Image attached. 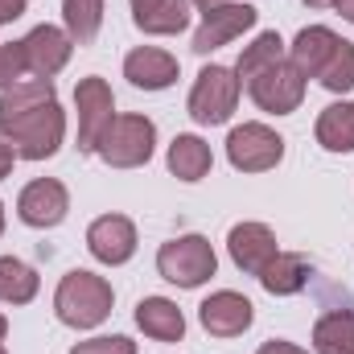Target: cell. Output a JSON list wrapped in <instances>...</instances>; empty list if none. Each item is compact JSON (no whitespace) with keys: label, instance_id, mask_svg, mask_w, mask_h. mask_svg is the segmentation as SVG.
<instances>
[{"label":"cell","instance_id":"cell-1","mask_svg":"<svg viewBox=\"0 0 354 354\" xmlns=\"http://www.w3.org/2000/svg\"><path fill=\"white\" fill-rule=\"evenodd\" d=\"M62 107L54 99L50 79H33V83H12L0 95V132L12 140L17 157L41 161L54 157L62 145Z\"/></svg>","mask_w":354,"mask_h":354},{"label":"cell","instance_id":"cell-2","mask_svg":"<svg viewBox=\"0 0 354 354\" xmlns=\"http://www.w3.org/2000/svg\"><path fill=\"white\" fill-rule=\"evenodd\" d=\"M54 309L66 326L75 330H91L99 326L107 313H111V284L95 272H66L62 284H58V297H54Z\"/></svg>","mask_w":354,"mask_h":354},{"label":"cell","instance_id":"cell-3","mask_svg":"<svg viewBox=\"0 0 354 354\" xmlns=\"http://www.w3.org/2000/svg\"><path fill=\"white\" fill-rule=\"evenodd\" d=\"M153 140H157V128L153 120L145 115H115L99 140V157L111 165V169H136L153 157Z\"/></svg>","mask_w":354,"mask_h":354},{"label":"cell","instance_id":"cell-4","mask_svg":"<svg viewBox=\"0 0 354 354\" xmlns=\"http://www.w3.org/2000/svg\"><path fill=\"white\" fill-rule=\"evenodd\" d=\"M214 248L202 239V235H181L174 243H165L157 252V268L169 284H181V288H198L202 280L214 276Z\"/></svg>","mask_w":354,"mask_h":354},{"label":"cell","instance_id":"cell-5","mask_svg":"<svg viewBox=\"0 0 354 354\" xmlns=\"http://www.w3.org/2000/svg\"><path fill=\"white\" fill-rule=\"evenodd\" d=\"M235 103H239V79L227 66H206L198 75L194 91H189V115L198 124H223V120H231Z\"/></svg>","mask_w":354,"mask_h":354},{"label":"cell","instance_id":"cell-6","mask_svg":"<svg viewBox=\"0 0 354 354\" xmlns=\"http://www.w3.org/2000/svg\"><path fill=\"white\" fill-rule=\"evenodd\" d=\"M248 91H252V99L264 107V111H276V115H288V111H297L301 107V99H305V75L292 66V62H272L264 71H256L252 79H248Z\"/></svg>","mask_w":354,"mask_h":354},{"label":"cell","instance_id":"cell-7","mask_svg":"<svg viewBox=\"0 0 354 354\" xmlns=\"http://www.w3.org/2000/svg\"><path fill=\"white\" fill-rule=\"evenodd\" d=\"M227 157H231V165L243 169V174H264V169H272V165H280L284 140H280L272 128H264V124H243V128L231 132Z\"/></svg>","mask_w":354,"mask_h":354},{"label":"cell","instance_id":"cell-8","mask_svg":"<svg viewBox=\"0 0 354 354\" xmlns=\"http://www.w3.org/2000/svg\"><path fill=\"white\" fill-rule=\"evenodd\" d=\"M75 103H79V149L95 153L99 140H103V132H107V124L115 120L111 115V107H115L111 87L103 79H83L75 87Z\"/></svg>","mask_w":354,"mask_h":354},{"label":"cell","instance_id":"cell-9","mask_svg":"<svg viewBox=\"0 0 354 354\" xmlns=\"http://www.w3.org/2000/svg\"><path fill=\"white\" fill-rule=\"evenodd\" d=\"M66 206H71L66 185L54 181V177L29 181V185L21 189V198H17V214H21L29 227H58V223L66 218Z\"/></svg>","mask_w":354,"mask_h":354},{"label":"cell","instance_id":"cell-10","mask_svg":"<svg viewBox=\"0 0 354 354\" xmlns=\"http://www.w3.org/2000/svg\"><path fill=\"white\" fill-rule=\"evenodd\" d=\"M87 248H91V256L103 260V264L132 260V252H136V227H132V218H124V214L95 218L87 231Z\"/></svg>","mask_w":354,"mask_h":354},{"label":"cell","instance_id":"cell-11","mask_svg":"<svg viewBox=\"0 0 354 354\" xmlns=\"http://www.w3.org/2000/svg\"><path fill=\"white\" fill-rule=\"evenodd\" d=\"M252 25H256V8H252V4H223V8H210L206 21H202V29L194 33V50H198V54H210V50L235 41V37H239L243 29H252Z\"/></svg>","mask_w":354,"mask_h":354},{"label":"cell","instance_id":"cell-12","mask_svg":"<svg viewBox=\"0 0 354 354\" xmlns=\"http://www.w3.org/2000/svg\"><path fill=\"white\" fill-rule=\"evenodd\" d=\"M198 317H202L206 334H214V338H235V334H243V330L252 326L256 313H252V301H248V297H239V292H214L210 301H202Z\"/></svg>","mask_w":354,"mask_h":354},{"label":"cell","instance_id":"cell-13","mask_svg":"<svg viewBox=\"0 0 354 354\" xmlns=\"http://www.w3.org/2000/svg\"><path fill=\"white\" fill-rule=\"evenodd\" d=\"M21 46H25L29 71H33L37 79H54V75L66 66V58H71V33H62V29H54V25H37Z\"/></svg>","mask_w":354,"mask_h":354},{"label":"cell","instance_id":"cell-14","mask_svg":"<svg viewBox=\"0 0 354 354\" xmlns=\"http://www.w3.org/2000/svg\"><path fill=\"white\" fill-rule=\"evenodd\" d=\"M227 243H231V260L243 268V272H252V276H260L280 256L276 252V235L268 231L264 223H239Z\"/></svg>","mask_w":354,"mask_h":354},{"label":"cell","instance_id":"cell-15","mask_svg":"<svg viewBox=\"0 0 354 354\" xmlns=\"http://www.w3.org/2000/svg\"><path fill=\"white\" fill-rule=\"evenodd\" d=\"M338 46H342L338 33H330L326 25H309V29L297 33V41H292V58H288V62H292L305 79H322V71H326V62L334 58Z\"/></svg>","mask_w":354,"mask_h":354},{"label":"cell","instance_id":"cell-16","mask_svg":"<svg viewBox=\"0 0 354 354\" xmlns=\"http://www.w3.org/2000/svg\"><path fill=\"white\" fill-rule=\"evenodd\" d=\"M124 75H128V83H132V87L161 91V87H169V83L177 79V58H174V54H165V50L145 46V50H132V54H128Z\"/></svg>","mask_w":354,"mask_h":354},{"label":"cell","instance_id":"cell-17","mask_svg":"<svg viewBox=\"0 0 354 354\" xmlns=\"http://www.w3.org/2000/svg\"><path fill=\"white\" fill-rule=\"evenodd\" d=\"M136 326H140L149 338H157V342H177V338L185 334L181 309H177L174 301H165V297H145V301L136 305Z\"/></svg>","mask_w":354,"mask_h":354},{"label":"cell","instance_id":"cell-18","mask_svg":"<svg viewBox=\"0 0 354 354\" xmlns=\"http://www.w3.org/2000/svg\"><path fill=\"white\" fill-rule=\"evenodd\" d=\"M317 145L330 153H351L354 149V103H334L317 120Z\"/></svg>","mask_w":354,"mask_h":354},{"label":"cell","instance_id":"cell-19","mask_svg":"<svg viewBox=\"0 0 354 354\" xmlns=\"http://www.w3.org/2000/svg\"><path fill=\"white\" fill-rule=\"evenodd\" d=\"M169 169L181 181H198L210 174V145H202L198 136H177L169 145Z\"/></svg>","mask_w":354,"mask_h":354},{"label":"cell","instance_id":"cell-20","mask_svg":"<svg viewBox=\"0 0 354 354\" xmlns=\"http://www.w3.org/2000/svg\"><path fill=\"white\" fill-rule=\"evenodd\" d=\"M317 354H354V313H326L313 326Z\"/></svg>","mask_w":354,"mask_h":354},{"label":"cell","instance_id":"cell-21","mask_svg":"<svg viewBox=\"0 0 354 354\" xmlns=\"http://www.w3.org/2000/svg\"><path fill=\"white\" fill-rule=\"evenodd\" d=\"M260 280H264L268 292L288 297V292L305 288V280H309V260H305V256H276V260L260 272Z\"/></svg>","mask_w":354,"mask_h":354},{"label":"cell","instance_id":"cell-22","mask_svg":"<svg viewBox=\"0 0 354 354\" xmlns=\"http://www.w3.org/2000/svg\"><path fill=\"white\" fill-rule=\"evenodd\" d=\"M33 292H37V272L12 256H0V301L25 305V301H33Z\"/></svg>","mask_w":354,"mask_h":354},{"label":"cell","instance_id":"cell-23","mask_svg":"<svg viewBox=\"0 0 354 354\" xmlns=\"http://www.w3.org/2000/svg\"><path fill=\"white\" fill-rule=\"evenodd\" d=\"M62 17H66V29H71V41L91 46L99 25H103V0H66L62 4Z\"/></svg>","mask_w":354,"mask_h":354},{"label":"cell","instance_id":"cell-24","mask_svg":"<svg viewBox=\"0 0 354 354\" xmlns=\"http://www.w3.org/2000/svg\"><path fill=\"white\" fill-rule=\"evenodd\" d=\"M280 37L276 33H260L248 50H243V58H239V79H252L256 71H264V66H272V62H280Z\"/></svg>","mask_w":354,"mask_h":354},{"label":"cell","instance_id":"cell-25","mask_svg":"<svg viewBox=\"0 0 354 354\" xmlns=\"http://www.w3.org/2000/svg\"><path fill=\"white\" fill-rule=\"evenodd\" d=\"M322 87H330V91H351L354 87V41H342V46L334 50V58H330L326 71H322Z\"/></svg>","mask_w":354,"mask_h":354},{"label":"cell","instance_id":"cell-26","mask_svg":"<svg viewBox=\"0 0 354 354\" xmlns=\"http://www.w3.org/2000/svg\"><path fill=\"white\" fill-rule=\"evenodd\" d=\"M185 21H189V0H165L153 17L140 21V29L145 33H181Z\"/></svg>","mask_w":354,"mask_h":354},{"label":"cell","instance_id":"cell-27","mask_svg":"<svg viewBox=\"0 0 354 354\" xmlns=\"http://www.w3.org/2000/svg\"><path fill=\"white\" fill-rule=\"evenodd\" d=\"M29 71V58H25V46L21 41H8L0 46V87H12L21 75Z\"/></svg>","mask_w":354,"mask_h":354},{"label":"cell","instance_id":"cell-28","mask_svg":"<svg viewBox=\"0 0 354 354\" xmlns=\"http://www.w3.org/2000/svg\"><path fill=\"white\" fill-rule=\"evenodd\" d=\"M71 354H136V346L128 338H91V342H79Z\"/></svg>","mask_w":354,"mask_h":354},{"label":"cell","instance_id":"cell-29","mask_svg":"<svg viewBox=\"0 0 354 354\" xmlns=\"http://www.w3.org/2000/svg\"><path fill=\"white\" fill-rule=\"evenodd\" d=\"M161 4H165V0H132V21L140 25V21H145V17H153Z\"/></svg>","mask_w":354,"mask_h":354},{"label":"cell","instance_id":"cell-30","mask_svg":"<svg viewBox=\"0 0 354 354\" xmlns=\"http://www.w3.org/2000/svg\"><path fill=\"white\" fill-rule=\"evenodd\" d=\"M25 12V0H0V25L4 21H17Z\"/></svg>","mask_w":354,"mask_h":354},{"label":"cell","instance_id":"cell-31","mask_svg":"<svg viewBox=\"0 0 354 354\" xmlns=\"http://www.w3.org/2000/svg\"><path fill=\"white\" fill-rule=\"evenodd\" d=\"M260 354H305L301 346H292V342H264Z\"/></svg>","mask_w":354,"mask_h":354},{"label":"cell","instance_id":"cell-32","mask_svg":"<svg viewBox=\"0 0 354 354\" xmlns=\"http://www.w3.org/2000/svg\"><path fill=\"white\" fill-rule=\"evenodd\" d=\"M12 157H17V153H12V145H4V140H0V181L8 177V169H12Z\"/></svg>","mask_w":354,"mask_h":354},{"label":"cell","instance_id":"cell-33","mask_svg":"<svg viewBox=\"0 0 354 354\" xmlns=\"http://www.w3.org/2000/svg\"><path fill=\"white\" fill-rule=\"evenodd\" d=\"M334 4H338V12H342V17L354 25V0H334Z\"/></svg>","mask_w":354,"mask_h":354},{"label":"cell","instance_id":"cell-34","mask_svg":"<svg viewBox=\"0 0 354 354\" xmlns=\"http://www.w3.org/2000/svg\"><path fill=\"white\" fill-rule=\"evenodd\" d=\"M202 12H210V8H223V4H231V0H194Z\"/></svg>","mask_w":354,"mask_h":354},{"label":"cell","instance_id":"cell-35","mask_svg":"<svg viewBox=\"0 0 354 354\" xmlns=\"http://www.w3.org/2000/svg\"><path fill=\"white\" fill-rule=\"evenodd\" d=\"M4 334H8V322H4V317H0V342H4Z\"/></svg>","mask_w":354,"mask_h":354},{"label":"cell","instance_id":"cell-36","mask_svg":"<svg viewBox=\"0 0 354 354\" xmlns=\"http://www.w3.org/2000/svg\"><path fill=\"white\" fill-rule=\"evenodd\" d=\"M305 4H313V8H322V4H330V0H305Z\"/></svg>","mask_w":354,"mask_h":354},{"label":"cell","instance_id":"cell-37","mask_svg":"<svg viewBox=\"0 0 354 354\" xmlns=\"http://www.w3.org/2000/svg\"><path fill=\"white\" fill-rule=\"evenodd\" d=\"M0 231H4V206H0Z\"/></svg>","mask_w":354,"mask_h":354},{"label":"cell","instance_id":"cell-38","mask_svg":"<svg viewBox=\"0 0 354 354\" xmlns=\"http://www.w3.org/2000/svg\"><path fill=\"white\" fill-rule=\"evenodd\" d=\"M0 354H4V346H0Z\"/></svg>","mask_w":354,"mask_h":354}]
</instances>
